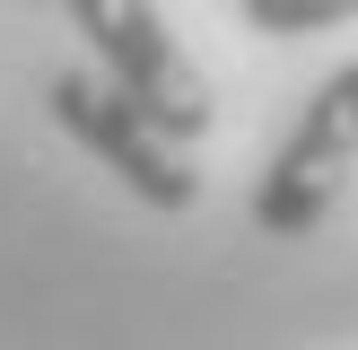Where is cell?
<instances>
[{"label":"cell","mask_w":358,"mask_h":350,"mask_svg":"<svg viewBox=\"0 0 358 350\" xmlns=\"http://www.w3.org/2000/svg\"><path fill=\"white\" fill-rule=\"evenodd\" d=\"M70 27L87 35L96 70H105V79H114L122 97H131L140 114L157 122V132L201 140L210 122H219V105H210V79L192 70V52L166 35L157 0H70Z\"/></svg>","instance_id":"6da1fadb"},{"label":"cell","mask_w":358,"mask_h":350,"mask_svg":"<svg viewBox=\"0 0 358 350\" xmlns=\"http://www.w3.org/2000/svg\"><path fill=\"white\" fill-rule=\"evenodd\" d=\"M254 35H324V27H350L358 0H236Z\"/></svg>","instance_id":"277c9868"},{"label":"cell","mask_w":358,"mask_h":350,"mask_svg":"<svg viewBox=\"0 0 358 350\" xmlns=\"http://www.w3.org/2000/svg\"><path fill=\"white\" fill-rule=\"evenodd\" d=\"M44 105H52V122H62V132L79 140L114 184H131L149 210H192L201 175H192L184 140L157 132V122L140 114L105 70H52V79H44Z\"/></svg>","instance_id":"7a4b0ae2"},{"label":"cell","mask_w":358,"mask_h":350,"mask_svg":"<svg viewBox=\"0 0 358 350\" xmlns=\"http://www.w3.org/2000/svg\"><path fill=\"white\" fill-rule=\"evenodd\" d=\"M350 167H358V62L315 88L306 114H297V132L271 149V167H262V184H254V227L262 237H306V227H324V210H332V192L350 184Z\"/></svg>","instance_id":"3957f363"}]
</instances>
